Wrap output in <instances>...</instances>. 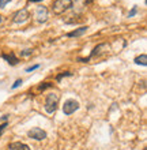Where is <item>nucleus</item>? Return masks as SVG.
<instances>
[{
    "label": "nucleus",
    "mask_w": 147,
    "mask_h": 150,
    "mask_svg": "<svg viewBox=\"0 0 147 150\" xmlns=\"http://www.w3.org/2000/svg\"><path fill=\"white\" fill-rule=\"evenodd\" d=\"M109 48H110V45L106 42H103V44H98L94 49L91 51V53H90V56L89 57H86V59H78L79 62H83V63H86V62H89V60H91V59H96V57H99L101 55H103V53H108V51H109Z\"/></svg>",
    "instance_id": "nucleus-1"
},
{
    "label": "nucleus",
    "mask_w": 147,
    "mask_h": 150,
    "mask_svg": "<svg viewBox=\"0 0 147 150\" xmlns=\"http://www.w3.org/2000/svg\"><path fill=\"white\" fill-rule=\"evenodd\" d=\"M72 7V0H55L52 4V11L56 15H60Z\"/></svg>",
    "instance_id": "nucleus-2"
},
{
    "label": "nucleus",
    "mask_w": 147,
    "mask_h": 150,
    "mask_svg": "<svg viewBox=\"0 0 147 150\" xmlns=\"http://www.w3.org/2000/svg\"><path fill=\"white\" fill-rule=\"evenodd\" d=\"M59 100H60V96L56 94V93H49L45 98V111L48 113H53V112L57 109V104H59Z\"/></svg>",
    "instance_id": "nucleus-3"
},
{
    "label": "nucleus",
    "mask_w": 147,
    "mask_h": 150,
    "mask_svg": "<svg viewBox=\"0 0 147 150\" xmlns=\"http://www.w3.org/2000/svg\"><path fill=\"white\" fill-rule=\"evenodd\" d=\"M79 109V103L75 100H67L63 105V112L64 115H72L75 111Z\"/></svg>",
    "instance_id": "nucleus-4"
},
{
    "label": "nucleus",
    "mask_w": 147,
    "mask_h": 150,
    "mask_svg": "<svg viewBox=\"0 0 147 150\" xmlns=\"http://www.w3.org/2000/svg\"><path fill=\"white\" fill-rule=\"evenodd\" d=\"M48 8L44 7V6H38V7L36 8V14H34V16H36V19L38 23H44V22H46V19H48Z\"/></svg>",
    "instance_id": "nucleus-5"
},
{
    "label": "nucleus",
    "mask_w": 147,
    "mask_h": 150,
    "mask_svg": "<svg viewBox=\"0 0 147 150\" xmlns=\"http://www.w3.org/2000/svg\"><path fill=\"white\" fill-rule=\"evenodd\" d=\"M29 18H30L29 11L26 8H22V10H19V11H16L15 14H14L12 21H14V23H23V22H26Z\"/></svg>",
    "instance_id": "nucleus-6"
},
{
    "label": "nucleus",
    "mask_w": 147,
    "mask_h": 150,
    "mask_svg": "<svg viewBox=\"0 0 147 150\" xmlns=\"http://www.w3.org/2000/svg\"><path fill=\"white\" fill-rule=\"evenodd\" d=\"M27 137L36 139V141H42V139L46 138V132L42 128H40V127H34V128H32L27 132Z\"/></svg>",
    "instance_id": "nucleus-7"
},
{
    "label": "nucleus",
    "mask_w": 147,
    "mask_h": 150,
    "mask_svg": "<svg viewBox=\"0 0 147 150\" xmlns=\"http://www.w3.org/2000/svg\"><path fill=\"white\" fill-rule=\"evenodd\" d=\"M1 57H3V59L6 60L10 66H16V64L19 63V59L15 56V53H14V52H10V53H3V55H1Z\"/></svg>",
    "instance_id": "nucleus-8"
},
{
    "label": "nucleus",
    "mask_w": 147,
    "mask_h": 150,
    "mask_svg": "<svg viewBox=\"0 0 147 150\" xmlns=\"http://www.w3.org/2000/svg\"><path fill=\"white\" fill-rule=\"evenodd\" d=\"M87 29H89V26H82V28H78V29H75V30H72V32H70L67 34V37H80V36H83L84 33L87 32Z\"/></svg>",
    "instance_id": "nucleus-9"
},
{
    "label": "nucleus",
    "mask_w": 147,
    "mask_h": 150,
    "mask_svg": "<svg viewBox=\"0 0 147 150\" xmlns=\"http://www.w3.org/2000/svg\"><path fill=\"white\" fill-rule=\"evenodd\" d=\"M8 149L10 150H30V147L22 142H12V143H10Z\"/></svg>",
    "instance_id": "nucleus-10"
},
{
    "label": "nucleus",
    "mask_w": 147,
    "mask_h": 150,
    "mask_svg": "<svg viewBox=\"0 0 147 150\" xmlns=\"http://www.w3.org/2000/svg\"><path fill=\"white\" fill-rule=\"evenodd\" d=\"M135 63L136 64H142V66H144L146 67L147 66V56L146 53H143V55L138 56V57H135Z\"/></svg>",
    "instance_id": "nucleus-11"
},
{
    "label": "nucleus",
    "mask_w": 147,
    "mask_h": 150,
    "mask_svg": "<svg viewBox=\"0 0 147 150\" xmlns=\"http://www.w3.org/2000/svg\"><path fill=\"white\" fill-rule=\"evenodd\" d=\"M65 76H72V72H70V71L61 72V74H59L57 76H56V81H61V79L65 78Z\"/></svg>",
    "instance_id": "nucleus-12"
},
{
    "label": "nucleus",
    "mask_w": 147,
    "mask_h": 150,
    "mask_svg": "<svg viewBox=\"0 0 147 150\" xmlns=\"http://www.w3.org/2000/svg\"><path fill=\"white\" fill-rule=\"evenodd\" d=\"M52 86H53V83L45 82V83H42V85H40V86H38V90H45V89H48V87H52Z\"/></svg>",
    "instance_id": "nucleus-13"
},
{
    "label": "nucleus",
    "mask_w": 147,
    "mask_h": 150,
    "mask_svg": "<svg viewBox=\"0 0 147 150\" xmlns=\"http://www.w3.org/2000/svg\"><path fill=\"white\" fill-rule=\"evenodd\" d=\"M136 12H138V7H136V6H135V7H132V10H131V11L128 12V18H132V16L135 15Z\"/></svg>",
    "instance_id": "nucleus-14"
},
{
    "label": "nucleus",
    "mask_w": 147,
    "mask_h": 150,
    "mask_svg": "<svg viewBox=\"0 0 147 150\" xmlns=\"http://www.w3.org/2000/svg\"><path fill=\"white\" fill-rule=\"evenodd\" d=\"M22 83H23V81H22V79H16V81H15V83H14V85H12V86H11V89H16V87H18V86H20Z\"/></svg>",
    "instance_id": "nucleus-15"
},
{
    "label": "nucleus",
    "mask_w": 147,
    "mask_h": 150,
    "mask_svg": "<svg viewBox=\"0 0 147 150\" xmlns=\"http://www.w3.org/2000/svg\"><path fill=\"white\" fill-rule=\"evenodd\" d=\"M33 53V49H25V51L20 52V56H29Z\"/></svg>",
    "instance_id": "nucleus-16"
},
{
    "label": "nucleus",
    "mask_w": 147,
    "mask_h": 150,
    "mask_svg": "<svg viewBox=\"0 0 147 150\" xmlns=\"http://www.w3.org/2000/svg\"><path fill=\"white\" fill-rule=\"evenodd\" d=\"M7 126H8V123H7V122H4L3 124H0V135H3L4 130L7 128Z\"/></svg>",
    "instance_id": "nucleus-17"
},
{
    "label": "nucleus",
    "mask_w": 147,
    "mask_h": 150,
    "mask_svg": "<svg viewBox=\"0 0 147 150\" xmlns=\"http://www.w3.org/2000/svg\"><path fill=\"white\" fill-rule=\"evenodd\" d=\"M40 67V64H36V66H32V67H27L26 68V72H32L34 71V70H37V68Z\"/></svg>",
    "instance_id": "nucleus-18"
},
{
    "label": "nucleus",
    "mask_w": 147,
    "mask_h": 150,
    "mask_svg": "<svg viewBox=\"0 0 147 150\" xmlns=\"http://www.w3.org/2000/svg\"><path fill=\"white\" fill-rule=\"evenodd\" d=\"M11 0H0V7H4L7 3H10Z\"/></svg>",
    "instance_id": "nucleus-19"
},
{
    "label": "nucleus",
    "mask_w": 147,
    "mask_h": 150,
    "mask_svg": "<svg viewBox=\"0 0 147 150\" xmlns=\"http://www.w3.org/2000/svg\"><path fill=\"white\" fill-rule=\"evenodd\" d=\"M30 1H33V3H37V1H42V0H30Z\"/></svg>",
    "instance_id": "nucleus-20"
},
{
    "label": "nucleus",
    "mask_w": 147,
    "mask_h": 150,
    "mask_svg": "<svg viewBox=\"0 0 147 150\" xmlns=\"http://www.w3.org/2000/svg\"><path fill=\"white\" fill-rule=\"evenodd\" d=\"M93 0H86V3H91Z\"/></svg>",
    "instance_id": "nucleus-21"
},
{
    "label": "nucleus",
    "mask_w": 147,
    "mask_h": 150,
    "mask_svg": "<svg viewBox=\"0 0 147 150\" xmlns=\"http://www.w3.org/2000/svg\"><path fill=\"white\" fill-rule=\"evenodd\" d=\"M0 22H1V16H0Z\"/></svg>",
    "instance_id": "nucleus-22"
}]
</instances>
